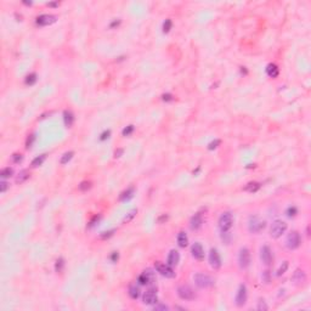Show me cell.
Wrapping results in <instances>:
<instances>
[{
  "mask_svg": "<svg viewBox=\"0 0 311 311\" xmlns=\"http://www.w3.org/2000/svg\"><path fill=\"white\" fill-rule=\"evenodd\" d=\"M218 224H219V230L221 231V233L229 232L231 227L233 226V215H232V213H230V211L222 213L220 215Z\"/></svg>",
  "mask_w": 311,
  "mask_h": 311,
  "instance_id": "cell-1",
  "label": "cell"
},
{
  "mask_svg": "<svg viewBox=\"0 0 311 311\" xmlns=\"http://www.w3.org/2000/svg\"><path fill=\"white\" fill-rule=\"evenodd\" d=\"M193 281H194L196 286L198 288H201V289L209 288L214 284V280L211 278L210 276H208L205 274H201V272H198V274H196L193 276Z\"/></svg>",
  "mask_w": 311,
  "mask_h": 311,
  "instance_id": "cell-2",
  "label": "cell"
},
{
  "mask_svg": "<svg viewBox=\"0 0 311 311\" xmlns=\"http://www.w3.org/2000/svg\"><path fill=\"white\" fill-rule=\"evenodd\" d=\"M287 230V224L282 220H276L272 222L270 229V236L272 238H280Z\"/></svg>",
  "mask_w": 311,
  "mask_h": 311,
  "instance_id": "cell-3",
  "label": "cell"
},
{
  "mask_svg": "<svg viewBox=\"0 0 311 311\" xmlns=\"http://www.w3.org/2000/svg\"><path fill=\"white\" fill-rule=\"evenodd\" d=\"M266 222L264 220H260L258 216H250L249 222H248V230L252 233H259L260 231L265 229Z\"/></svg>",
  "mask_w": 311,
  "mask_h": 311,
  "instance_id": "cell-4",
  "label": "cell"
},
{
  "mask_svg": "<svg viewBox=\"0 0 311 311\" xmlns=\"http://www.w3.org/2000/svg\"><path fill=\"white\" fill-rule=\"evenodd\" d=\"M155 267L156 270H157V272H159L162 276H164L166 278H173V277H175V272L174 270H173V267L170 265H168V264H163L161 261H157V263H155Z\"/></svg>",
  "mask_w": 311,
  "mask_h": 311,
  "instance_id": "cell-5",
  "label": "cell"
},
{
  "mask_svg": "<svg viewBox=\"0 0 311 311\" xmlns=\"http://www.w3.org/2000/svg\"><path fill=\"white\" fill-rule=\"evenodd\" d=\"M250 264V252L246 247L241 248L238 253V265L241 269H247Z\"/></svg>",
  "mask_w": 311,
  "mask_h": 311,
  "instance_id": "cell-6",
  "label": "cell"
},
{
  "mask_svg": "<svg viewBox=\"0 0 311 311\" xmlns=\"http://www.w3.org/2000/svg\"><path fill=\"white\" fill-rule=\"evenodd\" d=\"M302 243V238H300V235L299 232L297 231H292L288 236H287V239H286V244L289 249H297V248L300 246Z\"/></svg>",
  "mask_w": 311,
  "mask_h": 311,
  "instance_id": "cell-7",
  "label": "cell"
},
{
  "mask_svg": "<svg viewBox=\"0 0 311 311\" xmlns=\"http://www.w3.org/2000/svg\"><path fill=\"white\" fill-rule=\"evenodd\" d=\"M177 295L183 300H193L196 298V293L190 286H180L177 288Z\"/></svg>",
  "mask_w": 311,
  "mask_h": 311,
  "instance_id": "cell-8",
  "label": "cell"
},
{
  "mask_svg": "<svg viewBox=\"0 0 311 311\" xmlns=\"http://www.w3.org/2000/svg\"><path fill=\"white\" fill-rule=\"evenodd\" d=\"M156 280V274L153 270L151 269H146L145 271H142V274L139 276V282L142 286H148V284L153 283Z\"/></svg>",
  "mask_w": 311,
  "mask_h": 311,
  "instance_id": "cell-9",
  "label": "cell"
},
{
  "mask_svg": "<svg viewBox=\"0 0 311 311\" xmlns=\"http://www.w3.org/2000/svg\"><path fill=\"white\" fill-rule=\"evenodd\" d=\"M247 287L244 286V284H241L239 287H238V291H237V294H236V298H235V303H236V305H237L238 308H242V306H244L246 305V303H247Z\"/></svg>",
  "mask_w": 311,
  "mask_h": 311,
  "instance_id": "cell-10",
  "label": "cell"
},
{
  "mask_svg": "<svg viewBox=\"0 0 311 311\" xmlns=\"http://www.w3.org/2000/svg\"><path fill=\"white\" fill-rule=\"evenodd\" d=\"M209 264L214 270H218L221 267V258L215 248H211L209 253Z\"/></svg>",
  "mask_w": 311,
  "mask_h": 311,
  "instance_id": "cell-11",
  "label": "cell"
},
{
  "mask_svg": "<svg viewBox=\"0 0 311 311\" xmlns=\"http://www.w3.org/2000/svg\"><path fill=\"white\" fill-rule=\"evenodd\" d=\"M142 302L145 305H155L158 302V295H157V291L156 289H148L144 297H142Z\"/></svg>",
  "mask_w": 311,
  "mask_h": 311,
  "instance_id": "cell-12",
  "label": "cell"
},
{
  "mask_svg": "<svg viewBox=\"0 0 311 311\" xmlns=\"http://www.w3.org/2000/svg\"><path fill=\"white\" fill-rule=\"evenodd\" d=\"M57 21V17L55 15H50V14H44L37 17V25L39 26H50L52 23H55Z\"/></svg>",
  "mask_w": 311,
  "mask_h": 311,
  "instance_id": "cell-13",
  "label": "cell"
},
{
  "mask_svg": "<svg viewBox=\"0 0 311 311\" xmlns=\"http://www.w3.org/2000/svg\"><path fill=\"white\" fill-rule=\"evenodd\" d=\"M191 253H192V256L196 260H198V261L204 260V249H203V246L199 242L193 243L192 247H191Z\"/></svg>",
  "mask_w": 311,
  "mask_h": 311,
  "instance_id": "cell-14",
  "label": "cell"
},
{
  "mask_svg": "<svg viewBox=\"0 0 311 311\" xmlns=\"http://www.w3.org/2000/svg\"><path fill=\"white\" fill-rule=\"evenodd\" d=\"M260 259L265 265H270L272 261V252L269 246H264L260 249Z\"/></svg>",
  "mask_w": 311,
  "mask_h": 311,
  "instance_id": "cell-15",
  "label": "cell"
},
{
  "mask_svg": "<svg viewBox=\"0 0 311 311\" xmlns=\"http://www.w3.org/2000/svg\"><path fill=\"white\" fill-rule=\"evenodd\" d=\"M292 280L295 284L305 283V282H306V274H305V271H304V270H300V269L295 270V272H294L292 276Z\"/></svg>",
  "mask_w": 311,
  "mask_h": 311,
  "instance_id": "cell-16",
  "label": "cell"
},
{
  "mask_svg": "<svg viewBox=\"0 0 311 311\" xmlns=\"http://www.w3.org/2000/svg\"><path fill=\"white\" fill-rule=\"evenodd\" d=\"M202 224H203L202 215L199 213H197V214H194L192 218H191V220H190V229L193 230V231H196V230L201 229Z\"/></svg>",
  "mask_w": 311,
  "mask_h": 311,
  "instance_id": "cell-17",
  "label": "cell"
},
{
  "mask_svg": "<svg viewBox=\"0 0 311 311\" xmlns=\"http://www.w3.org/2000/svg\"><path fill=\"white\" fill-rule=\"evenodd\" d=\"M166 261H168V265H170L172 267L177 265L179 261H180V254H179V252L175 250V249H172L170 253H169V255H168V260Z\"/></svg>",
  "mask_w": 311,
  "mask_h": 311,
  "instance_id": "cell-18",
  "label": "cell"
},
{
  "mask_svg": "<svg viewBox=\"0 0 311 311\" xmlns=\"http://www.w3.org/2000/svg\"><path fill=\"white\" fill-rule=\"evenodd\" d=\"M63 120L67 128H71L74 122V116L71 111H64L63 112Z\"/></svg>",
  "mask_w": 311,
  "mask_h": 311,
  "instance_id": "cell-19",
  "label": "cell"
},
{
  "mask_svg": "<svg viewBox=\"0 0 311 311\" xmlns=\"http://www.w3.org/2000/svg\"><path fill=\"white\" fill-rule=\"evenodd\" d=\"M134 192H135V190H134V187H130V188H127L124 192L120 193V196H119V199L123 202L125 201H129L130 198H133V196H134Z\"/></svg>",
  "mask_w": 311,
  "mask_h": 311,
  "instance_id": "cell-20",
  "label": "cell"
},
{
  "mask_svg": "<svg viewBox=\"0 0 311 311\" xmlns=\"http://www.w3.org/2000/svg\"><path fill=\"white\" fill-rule=\"evenodd\" d=\"M187 243H188V237H187V235H186L183 231L179 232V235H177V244H179V247L185 248L187 246Z\"/></svg>",
  "mask_w": 311,
  "mask_h": 311,
  "instance_id": "cell-21",
  "label": "cell"
},
{
  "mask_svg": "<svg viewBox=\"0 0 311 311\" xmlns=\"http://www.w3.org/2000/svg\"><path fill=\"white\" fill-rule=\"evenodd\" d=\"M266 73H267L269 77H271V78H276V77L278 75V68H277V66L274 63L267 64V67H266Z\"/></svg>",
  "mask_w": 311,
  "mask_h": 311,
  "instance_id": "cell-22",
  "label": "cell"
},
{
  "mask_svg": "<svg viewBox=\"0 0 311 311\" xmlns=\"http://www.w3.org/2000/svg\"><path fill=\"white\" fill-rule=\"evenodd\" d=\"M129 295L131 299H137L140 297V288L137 287L136 284H133L129 287Z\"/></svg>",
  "mask_w": 311,
  "mask_h": 311,
  "instance_id": "cell-23",
  "label": "cell"
},
{
  "mask_svg": "<svg viewBox=\"0 0 311 311\" xmlns=\"http://www.w3.org/2000/svg\"><path fill=\"white\" fill-rule=\"evenodd\" d=\"M46 156L45 155H40L35 157L33 161H32V168H38V166H40V165L44 163V161H45Z\"/></svg>",
  "mask_w": 311,
  "mask_h": 311,
  "instance_id": "cell-24",
  "label": "cell"
},
{
  "mask_svg": "<svg viewBox=\"0 0 311 311\" xmlns=\"http://www.w3.org/2000/svg\"><path fill=\"white\" fill-rule=\"evenodd\" d=\"M260 186H261V185L259 183H249L247 186L244 187V190L248 191V192H256V191L260 188Z\"/></svg>",
  "mask_w": 311,
  "mask_h": 311,
  "instance_id": "cell-25",
  "label": "cell"
},
{
  "mask_svg": "<svg viewBox=\"0 0 311 311\" xmlns=\"http://www.w3.org/2000/svg\"><path fill=\"white\" fill-rule=\"evenodd\" d=\"M27 179H29V173H28V170H22V172H19V176H17V179H16V183H25Z\"/></svg>",
  "mask_w": 311,
  "mask_h": 311,
  "instance_id": "cell-26",
  "label": "cell"
},
{
  "mask_svg": "<svg viewBox=\"0 0 311 311\" xmlns=\"http://www.w3.org/2000/svg\"><path fill=\"white\" fill-rule=\"evenodd\" d=\"M73 156H74V152H72V151H69V152H66L62 157H61V159H60V163L61 164H67L72 158H73Z\"/></svg>",
  "mask_w": 311,
  "mask_h": 311,
  "instance_id": "cell-27",
  "label": "cell"
},
{
  "mask_svg": "<svg viewBox=\"0 0 311 311\" xmlns=\"http://www.w3.org/2000/svg\"><path fill=\"white\" fill-rule=\"evenodd\" d=\"M35 82H37V74L35 73H29L25 79V83L27 85H33Z\"/></svg>",
  "mask_w": 311,
  "mask_h": 311,
  "instance_id": "cell-28",
  "label": "cell"
},
{
  "mask_svg": "<svg viewBox=\"0 0 311 311\" xmlns=\"http://www.w3.org/2000/svg\"><path fill=\"white\" fill-rule=\"evenodd\" d=\"M12 174H14V170H12V168H10V166L1 169V172H0V176H1L3 179H5V177H10Z\"/></svg>",
  "mask_w": 311,
  "mask_h": 311,
  "instance_id": "cell-29",
  "label": "cell"
},
{
  "mask_svg": "<svg viewBox=\"0 0 311 311\" xmlns=\"http://www.w3.org/2000/svg\"><path fill=\"white\" fill-rule=\"evenodd\" d=\"M63 267H64V260L62 258H58V259L56 260V264H55L56 272H61V271L63 270Z\"/></svg>",
  "mask_w": 311,
  "mask_h": 311,
  "instance_id": "cell-30",
  "label": "cell"
},
{
  "mask_svg": "<svg viewBox=\"0 0 311 311\" xmlns=\"http://www.w3.org/2000/svg\"><path fill=\"white\" fill-rule=\"evenodd\" d=\"M287 270H288V261H283V263H282V265L280 266V267H278V270H277V276L283 275Z\"/></svg>",
  "mask_w": 311,
  "mask_h": 311,
  "instance_id": "cell-31",
  "label": "cell"
},
{
  "mask_svg": "<svg viewBox=\"0 0 311 311\" xmlns=\"http://www.w3.org/2000/svg\"><path fill=\"white\" fill-rule=\"evenodd\" d=\"M90 187H91V183L90 181H83L79 185V190L80 191H88Z\"/></svg>",
  "mask_w": 311,
  "mask_h": 311,
  "instance_id": "cell-32",
  "label": "cell"
},
{
  "mask_svg": "<svg viewBox=\"0 0 311 311\" xmlns=\"http://www.w3.org/2000/svg\"><path fill=\"white\" fill-rule=\"evenodd\" d=\"M35 141V135L34 134H32V135H29L27 137V141H26V148H30V147L33 146V142Z\"/></svg>",
  "mask_w": 311,
  "mask_h": 311,
  "instance_id": "cell-33",
  "label": "cell"
},
{
  "mask_svg": "<svg viewBox=\"0 0 311 311\" xmlns=\"http://www.w3.org/2000/svg\"><path fill=\"white\" fill-rule=\"evenodd\" d=\"M256 309L259 311H266L269 309V306L266 305V303L264 300H259L258 302V306H256Z\"/></svg>",
  "mask_w": 311,
  "mask_h": 311,
  "instance_id": "cell-34",
  "label": "cell"
},
{
  "mask_svg": "<svg viewBox=\"0 0 311 311\" xmlns=\"http://www.w3.org/2000/svg\"><path fill=\"white\" fill-rule=\"evenodd\" d=\"M170 29H172V21L165 19V22L163 23V33H168Z\"/></svg>",
  "mask_w": 311,
  "mask_h": 311,
  "instance_id": "cell-35",
  "label": "cell"
},
{
  "mask_svg": "<svg viewBox=\"0 0 311 311\" xmlns=\"http://www.w3.org/2000/svg\"><path fill=\"white\" fill-rule=\"evenodd\" d=\"M134 131V125H128L127 128L123 129V131H122V134H123V136H129L131 133Z\"/></svg>",
  "mask_w": 311,
  "mask_h": 311,
  "instance_id": "cell-36",
  "label": "cell"
},
{
  "mask_svg": "<svg viewBox=\"0 0 311 311\" xmlns=\"http://www.w3.org/2000/svg\"><path fill=\"white\" fill-rule=\"evenodd\" d=\"M114 231L116 230H110V231H105V232H102L100 235V238L102 239H106V238H110L113 236V233H114Z\"/></svg>",
  "mask_w": 311,
  "mask_h": 311,
  "instance_id": "cell-37",
  "label": "cell"
},
{
  "mask_svg": "<svg viewBox=\"0 0 311 311\" xmlns=\"http://www.w3.org/2000/svg\"><path fill=\"white\" fill-rule=\"evenodd\" d=\"M287 215L289 216V218H292V216H295L297 215V213H298V209L295 208V207H289L288 209H287Z\"/></svg>",
  "mask_w": 311,
  "mask_h": 311,
  "instance_id": "cell-38",
  "label": "cell"
},
{
  "mask_svg": "<svg viewBox=\"0 0 311 311\" xmlns=\"http://www.w3.org/2000/svg\"><path fill=\"white\" fill-rule=\"evenodd\" d=\"M136 213H137L136 209H133L131 211H129L128 215H127V216L124 218V221H127V222H128V221H130V220H131L133 218H134V216H135V214H136Z\"/></svg>",
  "mask_w": 311,
  "mask_h": 311,
  "instance_id": "cell-39",
  "label": "cell"
},
{
  "mask_svg": "<svg viewBox=\"0 0 311 311\" xmlns=\"http://www.w3.org/2000/svg\"><path fill=\"white\" fill-rule=\"evenodd\" d=\"M220 145V140H214L208 145V150H215Z\"/></svg>",
  "mask_w": 311,
  "mask_h": 311,
  "instance_id": "cell-40",
  "label": "cell"
},
{
  "mask_svg": "<svg viewBox=\"0 0 311 311\" xmlns=\"http://www.w3.org/2000/svg\"><path fill=\"white\" fill-rule=\"evenodd\" d=\"M110 135H111V131L110 130H105L102 134H101V136H100V140L101 141H105V140H107L108 137H110Z\"/></svg>",
  "mask_w": 311,
  "mask_h": 311,
  "instance_id": "cell-41",
  "label": "cell"
},
{
  "mask_svg": "<svg viewBox=\"0 0 311 311\" xmlns=\"http://www.w3.org/2000/svg\"><path fill=\"white\" fill-rule=\"evenodd\" d=\"M12 162L14 163H19L21 161H22V155H19V153H15V155H12Z\"/></svg>",
  "mask_w": 311,
  "mask_h": 311,
  "instance_id": "cell-42",
  "label": "cell"
},
{
  "mask_svg": "<svg viewBox=\"0 0 311 311\" xmlns=\"http://www.w3.org/2000/svg\"><path fill=\"white\" fill-rule=\"evenodd\" d=\"M8 187H9V183H6V181H1V183H0V192L4 193L6 190H8Z\"/></svg>",
  "mask_w": 311,
  "mask_h": 311,
  "instance_id": "cell-43",
  "label": "cell"
},
{
  "mask_svg": "<svg viewBox=\"0 0 311 311\" xmlns=\"http://www.w3.org/2000/svg\"><path fill=\"white\" fill-rule=\"evenodd\" d=\"M263 281H265V283H269L270 282V271H264L263 272Z\"/></svg>",
  "mask_w": 311,
  "mask_h": 311,
  "instance_id": "cell-44",
  "label": "cell"
},
{
  "mask_svg": "<svg viewBox=\"0 0 311 311\" xmlns=\"http://www.w3.org/2000/svg\"><path fill=\"white\" fill-rule=\"evenodd\" d=\"M153 309H155L156 311H159V310H164L165 311V310H168L169 308H168L166 305H164V304H158V305H156Z\"/></svg>",
  "mask_w": 311,
  "mask_h": 311,
  "instance_id": "cell-45",
  "label": "cell"
},
{
  "mask_svg": "<svg viewBox=\"0 0 311 311\" xmlns=\"http://www.w3.org/2000/svg\"><path fill=\"white\" fill-rule=\"evenodd\" d=\"M118 258H119L118 253H117V252H113V253H112V255H111V260H112V263H117Z\"/></svg>",
  "mask_w": 311,
  "mask_h": 311,
  "instance_id": "cell-46",
  "label": "cell"
},
{
  "mask_svg": "<svg viewBox=\"0 0 311 311\" xmlns=\"http://www.w3.org/2000/svg\"><path fill=\"white\" fill-rule=\"evenodd\" d=\"M162 97H163V101H166V102L173 100V95H170V94H164Z\"/></svg>",
  "mask_w": 311,
  "mask_h": 311,
  "instance_id": "cell-47",
  "label": "cell"
},
{
  "mask_svg": "<svg viewBox=\"0 0 311 311\" xmlns=\"http://www.w3.org/2000/svg\"><path fill=\"white\" fill-rule=\"evenodd\" d=\"M166 220H168V215H165L164 214V215H162V216H159V218H158V222H159V224H162L163 221H166Z\"/></svg>",
  "mask_w": 311,
  "mask_h": 311,
  "instance_id": "cell-48",
  "label": "cell"
},
{
  "mask_svg": "<svg viewBox=\"0 0 311 311\" xmlns=\"http://www.w3.org/2000/svg\"><path fill=\"white\" fill-rule=\"evenodd\" d=\"M122 153H123V150H118V151L114 152V157H120Z\"/></svg>",
  "mask_w": 311,
  "mask_h": 311,
  "instance_id": "cell-49",
  "label": "cell"
},
{
  "mask_svg": "<svg viewBox=\"0 0 311 311\" xmlns=\"http://www.w3.org/2000/svg\"><path fill=\"white\" fill-rule=\"evenodd\" d=\"M119 23H120V21H114V22H112V23H111V28H113V27H116V26H118Z\"/></svg>",
  "mask_w": 311,
  "mask_h": 311,
  "instance_id": "cell-50",
  "label": "cell"
},
{
  "mask_svg": "<svg viewBox=\"0 0 311 311\" xmlns=\"http://www.w3.org/2000/svg\"><path fill=\"white\" fill-rule=\"evenodd\" d=\"M47 5H49V6H57L58 3H57V1H56V3H50V4H47Z\"/></svg>",
  "mask_w": 311,
  "mask_h": 311,
  "instance_id": "cell-51",
  "label": "cell"
}]
</instances>
